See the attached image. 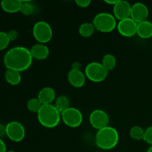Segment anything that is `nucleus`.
I'll use <instances>...</instances> for the list:
<instances>
[{
    "mask_svg": "<svg viewBox=\"0 0 152 152\" xmlns=\"http://www.w3.org/2000/svg\"><path fill=\"white\" fill-rule=\"evenodd\" d=\"M7 69L22 72L31 67L33 58L30 49L23 46H16L7 50L3 58Z\"/></svg>",
    "mask_w": 152,
    "mask_h": 152,
    "instance_id": "nucleus-1",
    "label": "nucleus"
},
{
    "mask_svg": "<svg viewBox=\"0 0 152 152\" xmlns=\"http://www.w3.org/2000/svg\"><path fill=\"white\" fill-rule=\"evenodd\" d=\"M120 140V135L116 129L111 126H106L98 130L95 136L96 145L102 150H111L115 148Z\"/></svg>",
    "mask_w": 152,
    "mask_h": 152,
    "instance_id": "nucleus-2",
    "label": "nucleus"
},
{
    "mask_svg": "<svg viewBox=\"0 0 152 152\" xmlns=\"http://www.w3.org/2000/svg\"><path fill=\"white\" fill-rule=\"evenodd\" d=\"M37 119L42 126L47 129H53L62 120L61 113L53 104L42 105L37 113Z\"/></svg>",
    "mask_w": 152,
    "mask_h": 152,
    "instance_id": "nucleus-3",
    "label": "nucleus"
},
{
    "mask_svg": "<svg viewBox=\"0 0 152 152\" xmlns=\"http://www.w3.org/2000/svg\"><path fill=\"white\" fill-rule=\"evenodd\" d=\"M92 23L96 31L102 33H110L117 28V19L112 13L101 12L94 16Z\"/></svg>",
    "mask_w": 152,
    "mask_h": 152,
    "instance_id": "nucleus-4",
    "label": "nucleus"
},
{
    "mask_svg": "<svg viewBox=\"0 0 152 152\" xmlns=\"http://www.w3.org/2000/svg\"><path fill=\"white\" fill-rule=\"evenodd\" d=\"M109 71L101 62H92L88 64L85 68L86 78L94 83H101L107 78Z\"/></svg>",
    "mask_w": 152,
    "mask_h": 152,
    "instance_id": "nucleus-5",
    "label": "nucleus"
},
{
    "mask_svg": "<svg viewBox=\"0 0 152 152\" xmlns=\"http://www.w3.org/2000/svg\"><path fill=\"white\" fill-rule=\"evenodd\" d=\"M33 36L38 43L46 44L53 37V29L50 24L45 21H39L33 27Z\"/></svg>",
    "mask_w": 152,
    "mask_h": 152,
    "instance_id": "nucleus-6",
    "label": "nucleus"
},
{
    "mask_svg": "<svg viewBox=\"0 0 152 152\" xmlns=\"http://www.w3.org/2000/svg\"><path fill=\"white\" fill-rule=\"evenodd\" d=\"M62 120L65 125L70 128H77L83 121V113L77 108L70 107L61 114Z\"/></svg>",
    "mask_w": 152,
    "mask_h": 152,
    "instance_id": "nucleus-7",
    "label": "nucleus"
},
{
    "mask_svg": "<svg viewBox=\"0 0 152 152\" xmlns=\"http://www.w3.org/2000/svg\"><path fill=\"white\" fill-rule=\"evenodd\" d=\"M6 134L11 141L19 142L25 137V127L19 122L11 121L6 125Z\"/></svg>",
    "mask_w": 152,
    "mask_h": 152,
    "instance_id": "nucleus-8",
    "label": "nucleus"
},
{
    "mask_svg": "<svg viewBox=\"0 0 152 152\" xmlns=\"http://www.w3.org/2000/svg\"><path fill=\"white\" fill-rule=\"evenodd\" d=\"M89 122L94 129L100 130L108 126L109 116L106 111L101 109H96L91 113L89 116Z\"/></svg>",
    "mask_w": 152,
    "mask_h": 152,
    "instance_id": "nucleus-9",
    "label": "nucleus"
},
{
    "mask_svg": "<svg viewBox=\"0 0 152 152\" xmlns=\"http://www.w3.org/2000/svg\"><path fill=\"white\" fill-rule=\"evenodd\" d=\"M117 29L119 34L124 37H132L137 34V23L132 18L119 21L117 25Z\"/></svg>",
    "mask_w": 152,
    "mask_h": 152,
    "instance_id": "nucleus-10",
    "label": "nucleus"
},
{
    "mask_svg": "<svg viewBox=\"0 0 152 152\" xmlns=\"http://www.w3.org/2000/svg\"><path fill=\"white\" fill-rule=\"evenodd\" d=\"M149 10L146 4L142 2H136L132 5L131 18L137 23L148 20Z\"/></svg>",
    "mask_w": 152,
    "mask_h": 152,
    "instance_id": "nucleus-11",
    "label": "nucleus"
},
{
    "mask_svg": "<svg viewBox=\"0 0 152 152\" xmlns=\"http://www.w3.org/2000/svg\"><path fill=\"white\" fill-rule=\"evenodd\" d=\"M132 4L125 0H119L113 7V15L119 21L131 17Z\"/></svg>",
    "mask_w": 152,
    "mask_h": 152,
    "instance_id": "nucleus-12",
    "label": "nucleus"
},
{
    "mask_svg": "<svg viewBox=\"0 0 152 152\" xmlns=\"http://www.w3.org/2000/svg\"><path fill=\"white\" fill-rule=\"evenodd\" d=\"M68 80L73 87L82 88L86 83V74L81 70L71 69L68 74Z\"/></svg>",
    "mask_w": 152,
    "mask_h": 152,
    "instance_id": "nucleus-13",
    "label": "nucleus"
},
{
    "mask_svg": "<svg viewBox=\"0 0 152 152\" xmlns=\"http://www.w3.org/2000/svg\"><path fill=\"white\" fill-rule=\"evenodd\" d=\"M30 52L33 59L37 60H45L48 57L50 54V50L45 44L37 43L30 48Z\"/></svg>",
    "mask_w": 152,
    "mask_h": 152,
    "instance_id": "nucleus-14",
    "label": "nucleus"
},
{
    "mask_svg": "<svg viewBox=\"0 0 152 152\" xmlns=\"http://www.w3.org/2000/svg\"><path fill=\"white\" fill-rule=\"evenodd\" d=\"M42 105H50L56 100V92L51 87H44L39 91L37 96Z\"/></svg>",
    "mask_w": 152,
    "mask_h": 152,
    "instance_id": "nucleus-15",
    "label": "nucleus"
},
{
    "mask_svg": "<svg viewBox=\"0 0 152 152\" xmlns=\"http://www.w3.org/2000/svg\"><path fill=\"white\" fill-rule=\"evenodd\" d=\"M0 4L1 9L6 13H16L20 12L22 1V0H2Z\"/></svg>",
    "mask_w": 152,
    "mask_h": 152,
    "instance_id": "nucleus-16",
    "label": "nucleus"
},
{
    "mask_svg": "<svg viewBox=\"0 0 152 152\" xmlns=\"http://www.w3.org/2000/svg\"><path fill=\"white\" fill-rule=\"evenodd\" d=\"M137 34L142 39H149L152 37V22L146 20L137 24Z\"/></svg>",
    "mask_w": 152,
    "mask_h": 152,
    "instance_id": "nucleus-17",
    "label": "nucleus"
},
{
    "mask_svg": "<svg viewBox=\"0 0 152 152\" xmlns=\"http://www.w3.org/2000/svg\"><path fill=\"white\" fill-rule=\"evenodd\" d=\"M4 79L8 84L11 86H17L22 81V76L19 71L7 69L4 73Z\"/></svg>",
    "mask_w": 152,
    "mask_h": 152,
    "instance_id": "nucleus-18",
    "label": "nucleus"
},
{
    "mask_svg": "<svg viewBox=\"0 0 152 152\" xmlns=\"http://www.w3.org/2000/svg\"><path fill=\"white\" fill-rule=\"evenodd\" d=\"M96 28L92 22H84L81 24L79 28V34L81 37L85 38L91 37L94 34Z\"/></svg>",
    "mask_w": 152,
    "mask_h": 152,
    "instance_id": "nucleus-19",
    "label": "nucleus"
},
{
    "mask_svg": "<svg viewBox=\"0 0 152 152\" xmlns=\"http://www.w3.org/2000/svg\"><path fill=\"white\" fill-rule=\"evenodd\" d=\"M71 102H70L69 98L65 95H61L58 96L55 100V107L57 108L58 111L62 114L63 111L67 110L71 107Z\"/></svg>",
    "mask_w": 152,
    "mask_h": 152,
    "instance_id": "nucleus-20",
    "label": "nucleus"
},
{
    "mask_svg": "<svg viewBox=\"0 0 152 152\" xmlns=\"http://www.w3.org/2000/svg\"><path fill=\"white\" fill-rule=\"evenodd\" d=\"M101 63L108 71H111L114 70L117 65V59L111 53H106L102 57Z\"/></svg>",
    "mask_w": 152,
    "mask_h": 152,
    "instance_id": "nucleus-21",
    "label": "nucleus"
},
{
    "mask_svg": "<svg viewBox=\"0 0 152 152\" xmlns=\"http://www.w3.org/2000/svg\"><path fill=\"white\" fill-rule=\"evenodd\" d=\"M129 135H130L131 138L133 139L134 140H143L145 130L140 126H134L131 128L130 131H129Z\"/></svg>",
    "mask_w": 152,
    "mask_h": 152,
    "instance_id": "nucleus-22",
    "label": "nucleus"
},
{
    "mask_svg": "<svg viewBox=\"0 0 152 152\" xmlns=\"http://www.w3.org/2000/svg\"><path fill=\"white\" fill-rule=\"evenodd\" d=\"M42 105L37 97L31 98L27 102V108L28 111H31V113H35L37 114L39 111Z\"/></svg>",
    "mask_w": 152,
    "mask_h": 152,
    "instance_id": "nucleus-23",
    "label": "nucleus"
},
{
    "mask_svg": "<svg viewBox=\"0 0 152 152\" xmlns=\"http://www.w3.org/2000/svg\"><path fill=\"white\" fill-rule=\"evenodd\" d=\"M20 12L23 15H25V16H31L35 12V6L29 0L22 1Z\"/></svg>",
    "mask_w": 152,
    "mask_h": 152,
    "instance_id": "nucleus-24",
    "label": "nucleus"
},
{
    "mask_svg": "<svg viewBox=\"0 0 152 152\" xmlns=\"http://www.w3.org/2000/svg\"><path fill=\"white\" fill-rule=\"evenodd\" d=\"M10 41L6 32L0 31V50H4L8 47Z\"/></svg>",
    "mask_w": 152,
    "mask_h": 152,
    "instance_id": "nucleus-25",
    "label": "nucleus"
},
{
    "mask_svg": "<svg viewBox=\"0 0 152 152\" xmlns=\"http://www.w3.org/2000/svg\"><path fill=\"white\" fill-rule=\"evenodd\" d=\"M143 140L148 145H152V126L147 128L145 130Z\"/></svg>",
    "mask_w": 152,
    "mask_h": 152,
    "instance_id": "nucleus-26",
    "label": "nucleus"
},
{
    "mask_svg": "<svg viewBox=\"0 0 152 152\" xmlns=\"http://www.w3.org/2000/svg\"><path fill=\"white\" fill-rule=\"evenodd\" d=\"M75 3L78 7L81 8H86L90 6V4H91V0H76Z\"/></svg>",
    "mask_w": 152,
    "mask_h": 152,
    "instance_id": "nucleus-27",
    "label": "nucleus"
},
{
    "mask_svg": "<svg viewBox=\"0 0 152 152\" xmlns=\"http://www.w3.org/2000/svg\"><path fill=\"white\" fill-rule=\"evenodd\" d=\"M7 34L10 42L15 41V40L18 38V37H19V34H18V32L16 30H10V31H9Z\"/></svg>",
    "mask_w": 152,
    "mask_h": 152,
    "instance_id": "nucleus-28",
    "label": "nucleus"
},
{
    "mask_svg": "<svg viewBox=\"0 0 152 152\" xmlns=\"http://www.w3.org/2000/svg\"><path fill=\"white\" fill-rule=\"evenodd\" d=\"M7 137L6 134V125L0 123V139H2L4 137Z\"/></svg>",
    "mask_w": 152,
    "mask_h": 152,
    "instance_id": "nucleus-29",
    "label": "nucleus"
},
{
    "mask_svg": "<svg viewBox=\"0 0 152 152\" xmlns=\"http://www.w3.org/2000/svg\"><path fill=\"white\" fill-rule=\"evenodd\" d=\"M0 152H7V146L2 139H0Z\"/></svg>",
    "mask_w": 152,
    "mask_h": 152,
    "instance_id": "nucleus-30",
    "label": "nucleus"
},
{
    "mask_svg": "<svg viewBox=\"0 0 152 152\" xmlns=\"http://www.w3.org/2000/svg\"><path fill=\"white\" fill-rule=\"evenodd\" d=\"M118 1L119 0H105L104 1H105V4H109V5H112L113 7H114V6L118 2Z\"/></svg>",
    "mask_w": 152,
    "mask_h": 152,
    "instance_id": "nucleus-31",
    "label": "nucleus"
},
{
    "mask_svg": "<svg viewBox=\"0 0 152 152\" xmlns=\"http://www.w3.org/2000/svg\"><path fill=\"white\" fill-rule=\"evenodd\" d=\"M81 68V65L79 62H75L72 64V68L71 69H76V70H80Z\"/></svg>",
    "mask_w": 152,
    "mask_h": 152,
    "instance_id": "nucleus-32",
    "label": "nucleus"
},
{
    "mask_svg": "<svg viewBox=\"0 0 152 152\" xmlns=\"http://www.w3.org/2000/svg\"><path fill=\"white\" fill-rule=\"evenodd\" d=\"M146 152H152V145H151V146L148 148V150H147Z\"/></svg>",
    "mask_w": 152,
    "mask_h": 152,
    "instance_id": "nucleus-33",
    "label": "nucleus"
},
{
    "mask_svg": "<svg viewBox=\"0 0 152 152\" xmlns=\"http://www.w3.org/2000/svg\"><path fill=\"white\" fill-rule=\"evenodd\" d=\"M7 152H16V151H7Z\"/></svg>",
    "mask_w": 152,
    "mask_h": 152,
    "instance_id": "nucleus-34",
    "label": "nucleus"
}]
</instances>
